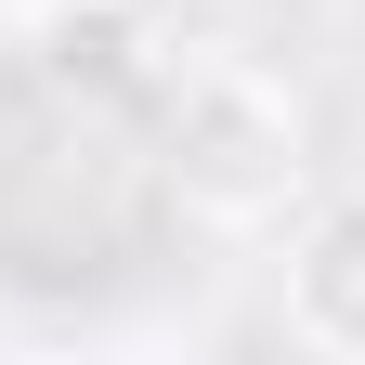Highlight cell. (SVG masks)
Here are the masks:
<instances>
[{
  "label": "cell",
  "instance_id": "1",
  "mask_svg": "<svg viewBox=\"0 0 365 365\" xmlns=\"http://www.w3.org/2000/svg\"><path fill=\"white\" fill-rule=\"evenodd\" d=\"M157 157H170V196L222 222V235H261V222L300 209L313 182V130H300V91L248 66V53H196L157 78Z\"/></svg>",
  "mask_w": 365,
  "mask_h": 365
},
{
  "label": "cell",
  "instance_id": "2",
  "mask_svg": "<svg viewBox=\"0 0 365 365\" xmlns=\"http://www.w3.org/2000/svg\"><path fill=\"white\" fill-rule=\"evenodd\" d=\"M274 300H287V339H300V352L365 365V182H352V196H300V209H287Z\"/></svg>",
  "mask_w": 365,
  "mask_h": 365
},
{
  "label": "cell",
  "instance_id": "3",
  "mask_svg": "<svg viewBox=\"0 0 365 365\" xmlns=\"http://www.w3.org/2000/svg\"><path fill=\"white\" fill-rule=\"evenodd\" d=\"M39 66L66 91H144L157 26H144V0H39Z\"/></svg>",
  "mask_w": 365,
  "mask_h": 365
}]
</instances>
